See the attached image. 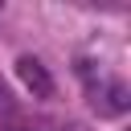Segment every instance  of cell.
Returning <instances> with one entry per match:
<instances>
[{
    "instance_id": "cell-2",
    "label": "cell",
    "mask_w": 131,
    "mask_h": 131,
    "mask_svg": "<svg viewBox=\"0 0 131 131\" xmlns=\"http://www.w3.org/2000/svg\"><path fill=\"white\" fill-rule=\"evenodd\" d=\"M16 78H20L37 98H49V94H53V78H49V70H45L37 57H16Z\"/></svg>"
},
{
    "instance_id": "cell-1",
    "label": "cell",
    "mask_w": 131,
    "mask_h": 131,
    "mask_svg": "<svg viewBox=\"0 0 131 131\" xmlns=\"http://www.w3.org/2000/svg\"><path fill=\"white\" fill-rule=\"evenodd\" d=\"M86 94H90V106L102 115V119H111V115H123L127 111V86L119 82V78H106V74H98V78H90V86H86Z\"/></svg>"
}]
</instances>
